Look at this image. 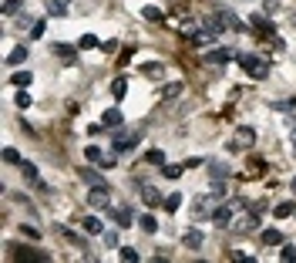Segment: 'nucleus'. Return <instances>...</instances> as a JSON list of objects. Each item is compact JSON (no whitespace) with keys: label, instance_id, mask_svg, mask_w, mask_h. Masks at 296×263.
<instances>
[{"label":"nucleus","instance_id":"39","mask_svg":"<svg viewBox=\"0 0 296 263\" xmlns=\"http://www.w3.org/2000/svg\"><path fill=\"white\" fill-rule=\"evenodd\" d=\"M31 38H44V20H34L31 24Z\"/></svg>","mask_w":296,"mask_h":263},{"label":"nucleus","instance_id":"26","mask_svg":"<svg viewBox=\"0 0 296 263\" xmlns=\"http://www.w3.org/2000/svg\"><path fill=\"white\" fill-rule=\"evenodd\" d=\"M179 94H182V81H168L162 88V98H179Z\"/></svg>","mask_w":296,"mask_h":263},{"label":"nucleus","instance_id":"36","mask_svg":"<svg viewBox=\"0 0 296 263\" xmlns=\"http://www.w3.org/2000/svg\"><path fill=\"white\" fill-rule=\"evenodd\" d=\"M54 54H57V57H68V61H71V57H74V47H68V44H54Z\"/></svg>","mask_w":296,"mask_h":263},{"label":"nucleus","instance_id":"12","mask_svg":"<svg viewBox=\"0 0 296 263\" xmlns=\"http://www.w3.org/2000/svg\"><path fill=\"white\" fill-rule=\"evenodd\" d=\"M225 61H232V51H225V47H216L205 54V64H225Z\"/></svg>","mask_w":296,"mask_h":263},{"label":"nucleus","instance_id":"20","mask_svg":"<svg viewBox=\"0 0 296 263\" xmlns=\"http://www.w3.org/2000/svg\"><path fill=\"white\" fill-rule=\"evenodd\" d=\"M142 199H145L148 206H158V203H162L165 196H158V192H155V189H151V186H142Z\"/></svg>","mask_w":296,"mask_h":263},{"label":"nucleus","instance_id":"42","mask_svg":"<svg viewBox=\"0 0 296 263\" xmlns=\"http://www.w3.org/2000/svg\"><path fill=\"white\" fill-rule=\"evenodd\" d=\"M145 20H162V10L158 7H145Z\"/></svg>","mask_w":296,"mask_h":263},{"label":"nucleus","instance_id":"2","mask_svg":"<svg viewBox=\"0 0 296 263\" xmlns=\"http://www.w3.org/2000/svg\"><path fill=\"white\" fill-rule=\"evenodd\" d=\"M239 64H242V68H246L253 78H266V75H269L266 61H262V57H256V54H239Z\"/></svg>","mask_w":296,"mask_h":263},{"label":"nucleus","instance_id":"7","mask_svg":"<svg viewBox=\"0 0 296 263\" xmlns=\"http://www.w3.org/2000/svg\"><path fill=\"white\" fill-rule=\"evenodd\" d=\"M135 145H138V135H125V132H121V135H114V145H111V149L114 152H131Z\"/></svg>","mask_w":296,"mask_h":263},{"label":"nucleus","instance_id":"46","mask_svg":"<svg viewBox=\"0 0 296 263\" xmlns=\"http://www.w3.org/2000/svg\"><path fill=\"white\" fill-rule=\"evenodd\" d=\"M290 189H293V196H296V175H293V182H290Z\"/></svg>","mask_w":296,"mask_h":263},{"label":"nucleus","instance_id":"25","mask_svg":"<svg viewBox=\"0 0 296 263\" xmlns=\"http://www.w3.org/2000/svg\"><path fill=\"white\" fill-rule=\"evenodd\" d=\"M273 213H276V219H286L296 213V203H279V206H273Z\"/></svg>","mask_w":296,"mask_h":263},{"label":"nucleus","instance_id":"47","mask_svg":"<svg viewBox=\"0 0 296 263\" xmlns=\"http://www.w3.org/2000/svg\"><path fill=\"white\" fill-rule=\"evenodd\" d=\"M293 24H296V14H293Z\"/></svg>","mask_w":296,"mask_h":263},{"label":"nucleus","instance_id":"11","mask_svg":"<svg viewBox=\"0 0 296 263\" xmlns=\"http://www.w3.org/2000/svg\"><path fill=\"white\" fill-rule=\"evenodd\" d=\"M71 10V0H47V14L51 17H64Z\"/></svg>","mask_w":296,"mask_h":263},{"label":"nucleus","instance_id":"9","mask_svg":"<svg viewBox=\"0 0 296 263\" xmlns=\"http://www.w3.org/2000/svg\"><path fill=\"white\" fill-rule=\"evenodd\" d=\"M121 122H125V115L118 112V108H108V112L101 115V125L105 129H121Z\"/></svg>","mask_w":296,"mask_h":263},{"label":"nucleus","instance_id":"28","mask_svg":"<svg viewBox=\"0 0 296 263\" xmlns=\"http://www.w3.org/2000/svg\"><path fill=\"white\" fill-rule=\"evenodd\" d=\"M182 199H185V196H179V192H172V196H165V203H162V206H165L168 213H175V209L182 206Z\"/></svg>","mask_w":296,"mask_h":263},{"label":"nucleus","instance_id":"6","mask_svg":"<svg viewBox=\"0 0 296 263\" xmlns=\"http://www.w3.org/2000/svg\"><path fill=\"white\" fill-rule=\"evenodd\" d=\"M111 216H114V223H118V229H128L131 219H135V213H131V206H114L111 209Z\"/></svg>","mask_w":296,"mask_h":263},{"label":"nucleus","instance_id":"15","mask_svg":"<svg viewBox=\"0 0 296 263\" xmlns=\"http://www.w3.org/2000/svg\"><path fill=\"white\" fill-rule=\"evenodd\" d=\"M212 199H216V196H199V199L192 203V213H195V216H205V213H212Z\"/></svg>","mask_w":296,"mask_h":263},{"label":"nucleus","instance_id":"45","mask_svg":"<svg viewBox=\"0 0 296 263\" xmlns=\"http://www.w3.org/2000/svg\"><path fill=\"white\" fill-rule=\"evenodd\" d=\"M290 149H293V155H296V129H293V135H290Z\"/></svg>","mask_w":296,"mask_h":263},{"label":"nucleus","instance_id":"35","mask_svg":"<svg viewBox=\"0 0 296 263\" xmlns=\"http://www.w3.org/2000/svg\"><path fill=\"white\" fill-rule=\"evenodd\" d=\"M138 226H142L145 233H155V229H158V223H155V216H142V219H138Z\"/></svg>","mask_w":296,"mask_h":263},{"label":"nucleus","instance_id":"34","mask_svg":"<svg viewBox=\"0 0 296 263\" xmlns=\"http://www.w3.org/2000/svg\"><path fill=\"white\" fill-rule=\"evenodd\" d=\"M145 159L151 162V166H165V152H162V149H151V152L145 155Z\"/></svg>","mask_w":296,"mask_h":263},{"label":"nucleus","instance_id":"22","mask_svg":"<svg viewBox=\"0 0 296 263\" xmlns=\"http://www.w3.org/2000/svg\"><path fill=\"white\" fill-rule=\"evenodd\" d=\"M31 81H34L31 71H14V75H10V85H17V88H27Z\"/></svg>","mask_w":296,"mask_h":263},{"label":"nucleus","instance_id":"33","mask_svg":"<svg viewBox=\"0 0 296 263\" xmlns=\"http://www.w3.org/2000/svg\"><path fill=\"white\" fill-rule=\"evenodd\" d=\"M279 260H283V263L296 260V246H293V243H283V250H279Z\"/></svg>","mask_w":296,"mask_h":263},{"label":"nucleus","instance_id":"23","mask_svg":"<svg viewBox=\"0 0 296 263\" xmlns=\"http://www.w3.org/2000/svg\"><path fill=\"white\" fill-rule=\"evenodd\" d=\"M81 226H84V233H101V229H105L98 216H84V219H81Z\"/></svg>","mask_w":296,"mask_h":263},{"label":"nucleus","instance_id":"27","mask_svg":"<svg viewBox=\"0 0 296 263\" xmlns=\"http://www.w3.org/2000/svg\"><path fill=\"white\" fill-rule=\"evenodd\" d=\"M77 47H81V51H91V47H101V41L94 38V34H84V38L77 41Z\"/></svg>","mask_w":296,"mask_h":263},{"label":"nucleus","instance_id":"24","mask_svg":"<svg viewBox=\"0 0 296 263\" xmlns=\"http://www.w3.org/2000/svg\"><path fill=\"white\" fill-rule=\"evenodd\" d=\"M185 246H188V250H199V246H202V233H199V229H188V233H185Z\"/></svg>","mask_w":296,"mask_h":263},{"label":"nucleus","instance_id":"32","mask_svg":"<svg viewBox=\"0 0 296 263\" xmlns=\"http://www.w3.org/2000/svg\"><path fill=\"white\" fill-rule=\"evenodd\" d=\"M3 162H7V166H20L24 159H20V152H17V149H3Z\"/></svg>","mask_w":296,"mask_h":263},{"label":"nucleus","instance_id":"37","mask_svg":"<svg viewBox=\"0 0 296 263\" xmlns=\"http://www.w3.org/2000/svg\"><path fill=\"white\" fill-rule=\"evenodd\" d=\"M162 172H165V179H179V175L185 172V166H165Z\"/></svg>","mask_w":296,"mask_h":263},{"label":"nucleus","instance_id":"8","mask_svg":"<svg viewBox=\"0 0 296 263\" xmlns=\"http://www.w3.org/2000/svg\"><path fill=\"white\" fill-rule=\"evenodd\" d=\"M20 175H24L27 182H34L37 189H47L44 182H40V175H37V166H34V162H20Z\"/></svg>","mask_w":296,"mask_h":263},{"label":"nucleus","instance_id":"14","mask_svg":"<svg viewBox=\"0 0 296 263\" xmlns=\"http://www.w3.org/2000/svg\"><path fill=\"white\" fill-rule=\"evenodd\" d=\"M219 17L225 20V27H232V31H246V24H242V20L236 17L232 10H225V7H219Z\"/></svg>","mask_w":296,"mask_h":263},{"label":"nucleus","instance_id":"41","mask_svg":"<svg viewBox=\"0 0 296 263\" xmlns=\"http://www.w3.org/2000/svg\"><path fill=\"white\" fill-rule=\"evenodd\" d=\"M17 108H31V94L27 91H17Z\"/></svg>","mask_w":296,"mask_h":263},{"label":"nucleus","instance_id":"3","mask_svg":"<svg viewBox=\"0 0 296 263\" xmlns=\"http://www.w3.org/2000/svg\"><path fill=\"white\" fill-rule=\"evenodd\" d=\"M249 145H256V132L249 129V125H242V129H236V135H232V142H229V149L239 152V149H249Z\"/></svg>","mask_w":296,"mask_h":263},{"label":"nucleus","instance_id":"21","mask_svg":"<svg viewBox=\"0 0 296 263\" xmlns=\"http://www.w3.org/2000/svg\"><path fill=\"white\" fill-rule=\"evenodd\" d=\"M24 61H27V47H24V44L14 47V51L7 54V64H24Z\"/></svg>","mask_w":296,"mask_h":263},{"label":"nucleus","instance_id":"44","mask_svg":"<svg viewBox=\"0 0 296 263\" xmlns=\"http://www.w3.org/2000/svg\"><path fill=\"white\" fill-rule=\"evenodd\" d=\"M262 7H266V14H273V10L279 7V0H262Z\"/></svg>","mask_w":296,"mask_h":263},{"label":"nucleus","instance_id":"17","mask_svg":"<svg viewBox=\"0 0 296 263\" xmlns=\"http://www.w3.org/2000/svg\"><path fill=\"white\" fill-rule=\"evenodd\" d=\"M259 240H262L266 246H279V243H283V233H279V229H262Z\"/></svg>","mask_w":296,"mask_h":263},{"label":"nucleus","instance_id":"31","mask_svg":"<svg viewBox=\"0 0 296 263\" xmlns=\"http://www.w3.org/2000/svg\"><path fill=\"white\" fill-rule=\"evenodd\" d=\"M118 257H121L125 263H135V260H138V250H135V246H121V250H118Z\"/></svg>","mask_w":296,"mask_h":263},{"label":"nucleus","instance_id":"5","mask_svg":"<svg viewBox=\"0 0 296 263\" xmlns=\"http://www.w3.org/2000/svg\"><path fill=\"white\" fill-rule=\"evenodd\" d=\"M209 219H212L216 229H229V223H232V206H216L209 213Z\"/></svg>","mask_w":296,"mask_h":263},{"label":"nucleus","instance_id":"29","mask_svg":"<svg viewBox=\"0 0 296 263\" xmlns=\"http://www.w3.org/2000/svg\"><path fill=\"white\" fill-rule=\"evenodd\" d=\"M84 159H88V162H101V159H105L101 145H88V149H84Z\"/></svg>","mask_w":296,"mask_h":263},{"label":"nucleus","instance_id":"13","mask_svg":"<svg viewBox=\"0 0 296 263\" xmlns=\"http://www.w3.org/2000/svg\"><path fill=\"white\" fill-rule=\"evenodd\" d=\"M77 175H81V179H84L88 186H108V182H105V179H101V175H98V172H94L91 166H84V169H77Z\"/></svg>","mask_w":296,"mask_h":263},{"label":"nucleus","instance_id":"43","mask_svg":"<svg viewBox=\"0 0 296 263\" xmlns=\"http://www.w3.org/2000/svg\"><path fill=\"white\" fill-rule=\"evenodd\" d=\"M20 233H24V236H31V240H37V236H40L34 226H20Z\"/></svg>","mask_w":296,"mask_h":263},{"label":"nucleus","instance_id":"30","mask_svg":"<svg viewBox=\"0 0 296 263\" xmlns=\"http://www.w3.org/2000/svg\"><path fill=\"white\" fill-rule=\"evenodd\" d=\"M20 7H24L20 0H3V14H7V17H17V14H20Z\"/></svg>","mask_w":296,"mask_h":263},{"label":"nucleus","instance_id":"19","mask_svg":"<svg viewBox=\"0 0 296 263\" xmlns=\"http://www.w3.org/2000/svg\"><path fill=\"white\" fill-rule=\"evenodd\" d=\"M111 94L121 101V98L128 94V81H125V78H114V81H111Z\"/></svg>","mask_w":296,"mask_h":263},{"label":"nucleus","instance_id":"10","mask_svg":"<svg viewBox=\"0 0 296 263\" xmlns=\"http://www.w3.org/2000/svg\"><path fill=\"white\" fill-rule=\"evenodd\" d=\"M253 27L262 31V34H269V38H276V27H273V20L262 17V14H253Z\"/></svg>","mask_w":296,"mask_h":263},{"label":"nucleus","instance_id":"40","mask_svg":"<svg viewBox=\"0 0 296 263\" xmlns=\"http://www.w3.org/2000/svg\"><path fill=\"white\" fill-rule=\"evenodd\" d=\"M64 236H68V240H71L74 246H81V250H88V246H84V240H81L77 233H71V229H64Z\"/></svg>","mask_w":296,"mask_h":263},{"label":"nucleus","instance_id":"1","mask_svg":"<svg viewBox=\"0 0 296 263\" xmlns=\"http://www.w3.org/2000/svg\"><path fill=\"white\" fill-rule=\"evenodd\" d=\"M7 250H10V257L14 260H27V263H47L51 257L44 253V250H37V246H17V243H7Z\"/></svg>","mask_w":296,"mask_h":263},{"label":"nucleus","instance_id":"16","mask_svg":"<svg viewBox=\"0 0 296 263\" xmlns=\"http://www.w3.org/2000/svg\"><path fill=\"white\" fill-rule=\"evenodd\" d=\"M222 27H225V20L219 17V10H216L212 17H205V31H209V34H216V38H219V34H222Z\"/></svg>","mask_w":296,"mask_h":263},{"label":"nucleus","instance_id":"18","mask_svg":"<svg viewBox=\"0 0 296 263\" xmlns=\"http://www.w3.org/2000/svg\"><path fill=\"white\" fill-rule=\"evenodd\" d=\"M225 175H229L225 162H209V179H225Z\"/></svg>","mask_w":296,"mask_h":263},{"label":"nucleus","instance_id":"4","mask_svg":"<svg viewBox=\"0 0 296 263\" xmlns=\"http://www.w3.org/2000/svg\"><path fill=\"white\" fill-rule=\"evenodd\" d=\"M108 196H111L108 186H91V192H88V206L91 209H108Z\"/></svg>","mask_w":296,"mask_h":263},{"label":"nucleus","instance_id":"38","mask_svg":"<svg viewBox=\"0 0 296 263\" xmlns=\"http://www.w3.org/2000/svg\"><path fill=\"white\" fill-rule=\"evenodd\" d=\"M145 75H148V78H162V64H158V61L145 64Z\"/></svg>","mask_w":296,"mask_h":263}]
</instances>
